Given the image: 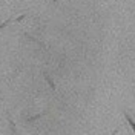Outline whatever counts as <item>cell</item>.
<instances>
[{"mask_svg":"<svg viewBox=\"0 0 135 135\" xmlns=\"http://www.w3.org/2000/svg\"><path fill=\"white\" fill-rule=\"evenodd\" d=\"M124 117H126V120H127V123H129V126L132 127V131H134V134H135V121L131 118V115L127 114V112H124Z\"/></svg>","mask_w":135,"mask_h":135,"instance_id":"cell-1","label":"cell"},{"mask_svg":"<svg viewBox=\"0 0 135 135\" xmlns=\"http://www.w3.org/2000/svg\"><path fill=\"white\" fill-rule=\"evenodd\" d=\"M45 80H46V81H48V84H49L51 88H52V91H55V83L52 81V78H51V77L48 75L46 72H45Z\"/></svg>","mask_w":135,"mask_h":135,"instance_id":"cell-2","label":"cell"},{"mask_svg":"<svg viewBox=\"0 0 135 135\" xmlns=\"http://www.w3.org/2000/svg\"><path fill=\"white\" fill-rule=\"evenodd\" d=\"M9 23H11V18H9V20H6V22H3V23H2V25H0V31H2V29H3V28H5V26H8Z\"/></svg>","mask_w":135,"mask_h":135,"instance_id":"cell-3","label":"cell"},{"mask_svg":"<svg viewBox=\"0 0 135 135\" xmlns=\"http://www.w3.org/2000/svg\"><path fill=\"white\" fill-rule=\"evenodd\" d=\"M25 17H26V14H22V16H18V17H17V20H16V22H22V20H23Z\"/></svg>","mask_w":135,"mask_h":135,"instance_id":"cell-4","label":"cell"},{"mask_svg":"<svg viewBox=\"0 0 135 135\" xmlns=\"http://www.w3.org/2000/svg\"><path fill=\"white\" fill-rule=\"evenodd\" d=\"M52 2H59V0H52Z\"/></svg>","mask_w":135,"mask_h":135,"instance_id":"cell-5","label":"cell"}]
</instances>
